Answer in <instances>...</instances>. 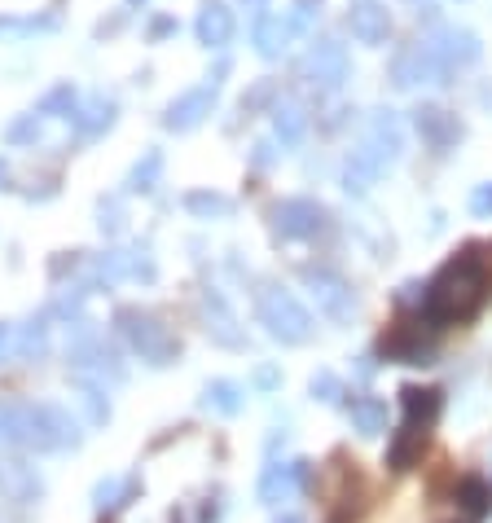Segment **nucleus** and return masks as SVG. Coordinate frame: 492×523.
Here are the masks:
<instances>
[{"instance_id": "obj_43", "label": "nucleus", "mask_w": 492, "mask_h": 523, "mask_svg": "<svg viewBox=\"0 0 492 523\" xmlns=\"http://www.w3.org/2000/svg\"><path fill=\"white\" fill-rule=\"evenodd\" d=\"M176 31V18H154L150 22V40H163V36H172Z\"/></svg>"}, {"instance_id": "obj_36", "label": "nucleus", "mask_w": 492, "mask_h": 523, "mask_svg": "<svg viewBox=\"0 0 492 523\" xmlns=\"http://www.w3.org/2000/svg\"><path fill=\"white\" fill-rule=\"evenodd\" d=\"M53 18H0V31H14V36H27V31H49Z\"/></svg>"}, {"instance_id": "obj_49", "label": "nucleus", "mask_w": 492, "mask_h": 523, "mask_svg": "<svg viewBox=\"0 0 492 523\" xmlns=\"http://www.w3.org/2000/svg\"><path fill=\"white\" fill-rule=\"evenodd\" d=\"M132 5H137V0H132Z\"/></svg>"}, {"instance_id": "obj_19", "label": "nucleus", "mask_w": 492, "mask_h": 523, "mask_svg": "<svg viewBox=\"0 0 492 523\" xmlns=\"http://www.w3.org/2000/svg\"><path fill=\"white\" fill-rule=\"evenodd\" d=\"M198 40L207 44V49H225V44L233 40V9L225 5V0H203V9H198V22H194Z\"/></svg>"}, {"instance_id": "obj_29", "label": "nucleus", "mask_w": 492, "mask_h": 523, "mask_svg": "<svg viewBox=\"0 0 492 523\" xmlns=\"http://www.w3.org/2000/svg\"><path fill=\"white\" fill-rule=\"evenodd\" d=\"M203 405H207V409H216V414H225V418H233V414L242 409V387H238V383H229V378H216V383H207Z\"/></svg>"}, {"instance_id": "obj_9", "label": "nucleus", "mask_w": 492, "mask_h": 523, "mask_svg": "<svg viewBox=\"0 0 492 523\" xmlns=\"http://www.w3.org/2000/svg\"><path fill=\"white\" fill-rule=\"evenodd\" d=\"M391 84H396L400 93L422 88V84H444V71H440V62H435L427 40H413L405 49L391 53Z\"/></svg>"}, {"instance_id": "obj_10", "label": "nucleus", "mask_w": 492, "mask_h": 523, "mask_svg": "<svg viewBox=\"0 0 492 523\" xmlns=\"http://www.w3.org/2000/svg\"><path fill=\"white\" fill-rule=\"evenodd\" d=\"M427 44H431L435 62H440V71H444V84H453V75L466 71V66H475L479 53H484L479 36L466 27H440L435 36H427Z\"/></svg>"}, {"instance_id": "obj_13", "label": "nucleus", "mask_w": 492, "mask_h": 523, "mask_svg": "<svg viewBox=\"0 0 492 523\" xmlns=\"http://www.w3.org/2000/svg\"><path fill=\"white\" fill-rule=\"evenodd\" d=\"M365 146L383 159V168H396L405 159V124H400L396 110H374L365 128Z\"/></svg>"}, {"instance_id": "obj_21", "label": "nucleus", "mask_w": 492, "mask_h": 523, "mask_svg": "<svg viewBox=\"0 0 492 523\" xmlns=\"http://www.w3.org/2000/svg\"><path fill=\"white\" fill-rule=\"evenodd\" d=\"M251 40H255V53L273 62V58H282V53L290 49V40H295V31H290L286 14H264V18H255V31H251Z\"/></svg>"}, {"instance_id": "obj_44", "label": "nucleus", "mask_w": 492, "mask_h": 523, "mask_svg": "<svg viewBox=\"0 0 492 523\" xmlns=\"http://www.w3.org/2000/svg\"><path fill=\"white\" fill-rule=\"evenodd\" d=\"M255 383H260V387H273V383H277V370H268V365H264V370L255 374Z\"/></svg>"}, {"instance_id": "obj_37", "label": "nucleus", "mask_w": 492, "mask_h": 523, "mask_svg": "<svg viewBox=\"0 0 492 523\" xmlns=\"http://www.w3.org/2000/svg\"><path fill=\"white\" fill-rule=\"evenodd\" d=\"M18 361V326L14 321H0V365Z\"/></svg>"}, {"instance_id": "obj_15", "label": "nucleus", "mask_w": 492, "mask_h": 523, "mask_svg": "<svg viewBox=\"0 0 492 523\" xmlns=\"http://www.w3.org/2000/svg\"><path fill=\"white\" fill-rule=\"evenodd\" d=\"M413 128H418V137L427 141L435 154H444L453 141H462V124H457V115H449L444 106H418L413 110Z\"/></svg>"}, {"instance_id": "obj_25", "label": "nucleus", "mask_w": 492, "mask_h": 523, "mask_svg": "<svg viewBox=\"0 0 492 523\" xmlns=\"http://www.w3.org/2000/svg\"><path fill=\"white\" fill-rule=\"evenodd\" d=\"M308 132V110L299 102H277L273 106V137L282 141V146H299Z\"/></svg>"}, {"instance_id": "obj_30", "label": "nucleus", "mask_w": 492, "mask_h": 523, "mask_svg": "<svg viewBox=\"0 0 492 523\" xmlns=\"http://www.w3.org/2000/svg\"><path fill=\"white\" fill-rule=\"evenodd\" d=\"M185 207L194 211V216H203V220H225L229 211H233V198L225 194H216V189H194V194H185Z\"/></svg>"}, {"instance_id": "obj_31", "label": "nucleus", "mask_w": 492, "mask_h": 523, "mask_svg": "<svg viewBox=\"0 0 492 523\" xmlns=\"http://www.w3.org/2000/svg\"><path fill=\"white\" fill-rule=\"evenodd\" d=\"M159 172H163V154H159V150H145L141 163H137V168H132V176H128V185H132V189H154V185H159Z\"/></svg>"}, {"instance_id": "obj_22", "label": "nucleus", "mask_w": 492, "mask_h": 523, "mask_svg": "<svg viewBox=\"0 0 492 523\" xmlns=\"http://www.w3.org/2000/svg\"><path fill=\"white\" fill-rule=\"evenodd\" d=\"M400 405H405V422L431 431L444 409V396L435 392V387H400Z\"/></svg>"}, {"instance_id": "obj_11", "label": "nucleus", "mask_w": 492, "mask_h": 523, "mask_svg": "<svg viewBox=\"0 0 492 523\" xmlns=\"http://www.w3.org/2000/svg\"><path fill=\"white\" fill-rule=\"evenodd\" d=\"M326 229V207L317 198H282L273 207V233L286 242H304V238H317Z\"/></svg>"}, {"instance_id": "obj_27", "label": "nucleus", "mask_w": 492, "mask_h": 523, "mask_svg": "<svg viewBox=\"0 0 492 523\" xmlns=\"http://www.w3.org/2000/svg\"><path fill=\"white\" fill-rule=\"evenodd\" d=\"M49 352V317H31L27 326H18V361H44Z\"/></svg>"}, {"instance_id": "obj_20", "label": "nucleus", "mask_w": 492, "mask_h": 523, "mask_svg": "<svg viewBox=\"0 0 492 523\" xmlns=\"http://www.w3.org/2000/svg\"><path fill=\"white\" fill-rule=\"evenodd\" d=\"M383 352H387V361H400V365H431V343L422 339L418 326L391 330L383 339Z\"/></svg>"}, {"instance_id": "obj_18", "label": "nucleus", "mask_w": 492, "mask_h": 523, "mask_svg": "<svg viewBox=\"0 0 492 523\" xmlns=\"http://www.w3.org/2000/svg\"><path fill=\"white\" fill-rule=\"evenodd\" d=\"M348 31L356 36V44L378 49V44H387V36H391V14L378 5V0H361V5H352V14H348Z\"/></svg>"}, {"instance_id": "obj_48", "label": "nucleus", "mask_w": 492, "mask_h": 523, "mask_svg": "<svg viewBox=\"0 0 492 523\" xmlns=\"http://www.w3.org/2000/svg\"><path fill=\"white\" fill-rule=\"evenodd\" d=\"M277 523H299V519H295V515H286V519H277Z\"/></svg>"}, {"instance_id": "obj_47", "label": "nucleus", "mask_w": 492, "mask_h": 523, "mask_svg": "<svg viewBox=\"0 0 492 523\" xmlns=\"http://www.w3.org/2000/svg\"><path fill=\"white\" fill-rule=\"evenodd\" d=\"M330 523H348V515H334V519H330Z\"/></svg>"}, {"instance_id": "obj_16", "label": "nucleus", "mask_w": 492, "mask_h": 523, "mask_svg": "<svg viewBox=\"0 0 492 523\" xmlns=\"http://www.w3.org/2000/svg\"><path fill=\"white\" fill-rule=\"evenodd\" d=\"M453 506H457V523H484L492 515V484L484 475H462L453 488Z\"/></svg>"}, {"instance_id": "obj_4", "label": "nucleus", "mask_w": 492, "mask_h": 523, "mask_svg": "<svg viewBox=\"0 0 492 523\" xmlns=\"http://www.w3.org/2000/svg\"><path fill=\"white\" fill-rule=\"evenodd\" d=\"M115 326H119L123 343H128L145 365H172L176 356H181V339H176L154 313H141V308H119Z\"/></svg>"}, {"instance_id": "obj_41", "label": "nucleus", "mask_w": 492, "mask_h": 523, "mask_svg": "<svg viewBox=\"0 0 492 523\" xmlns=\"http://www.w3.org/2000/svg\"><path fill=\"white\" fill-rule=\"evenodd\" d=\"M405 5H409L418 18H435V14H440V0H405Z\"/></svg>"}, {"instance_id": "obj_24", "label": "nucleus", "mask_w": 492, "mask_h": 523, "mask_svg": "<svg viewBox=\"0 0 492 523\" xmlns=\"http://www.w3.org/2000/svg\"><path fill=\"white\" fill-rule=\"evenodd\" d=\"M71 124H75L80 137H102V132L115 124V97H110V93H93L80 110H75Z\"/></svg>"}, {"instance_id": "obj_2", "label": "nucleus", "mask_w": 492, "mask_h": 523, "mask_svg": "<svg viewBox=\"0 0 492 523\" xmlns=\"http://www.w3.org/2000/svg\"><path fill=\"white\" fill-rule=\"evenodd\" d=\"M0 444L22 453H66L80 449V422L49 400H0Z\"/></svg>"}, {"instance_id": "obj_26", "label": "nucleus", "mask_w": 492, "mask_h": 523, "mask_svg": "<svg viewBox=\"0 0 492 523\" xmlns=\"http://www.w3.org/2000/svg\"><path fill=\"white\" fill-rule=\"evenodd\" d=\"M348 414L361 436H383L387 431V400H378V396H356Z\"/></svg>"}, {"instance_id": "obj_23", "label": "nucleus", "mask_w": 492, "mask_h": 523, "mask_svg": "<svg viewBox=\"0 0 492 523\" xmlns=\"http://www.w3.org/2000/svg\"><path fill=\"white\" fill-rule=\"evenodd\" d=\"M431 431L427 427H413V422H400V431L391 436L387 444V466L391 471H409L413 462H418V453H422V444H427Z\"/></svg>"}, {"instance_id": "obj_7", "label": "nucleus", "mask_w": 492, "mask_h": 523, "mask_svg": "<svg viewBox=\"0 0 492 523\" xmlns=\"http://www.w3.org/2000/svg\"><path fill=\"white\" fill-rule=\"evenodd\" d=\"M225 71H229V62H220L203 84H194L189 93L176 97V102L163 110V128H172V132H189V128L203 124L211 110H216V97H220V80H225Z\"/></svg>"}, {"instance_id": "obj_34", "label": "nucleus", "mask_w": 492, "mask_h": 523, "mask_svg": "<svg viewBox=\"0 0 492 523\" xmlns=\"http://www.w3.org/2000/svg\"><path fill=\"white\" fill-rule=\"evenodd\" d=\"M80 400H84L88 422H93V427H102V422L110 418V405H106V392H102V387H80Z\"/></svg>"}, {"instance_id": "obj_42", "label": "nucleus", "mask_w": 492, "mask_h": 523, "mask_svg": "<svg viewBox=\"0 0 492 523\" xmlns=\"http://www.w3.org/2000/svg\"><path fill=\"white\" fill-rule=\"evenodd\" d=\"M251 159H255V168H268V163H273V159H277V150H273V141H260V146H255V154H251Z\"/></svg>"}, {"instance_id": "obj_46", "label": "nucleus", "mask_w": 492, "mask_h": 523, "mask_svg": "<svg viewBox=\"0 0 492 523\" xmlns=\"http://www.w3.org/2000/svg\"><path fill=\"white\" fill-rule=\"evenodd\" d=\"M5 176H9V168H5V163H0V185H5Z\"/></svg>"}, {"instance_id": "obj_40", "label": "nucleus", "mask_w": 492, "mask_h": 523, "mask_svg": "<svg viewBox=\"0 0 492 523\" xmlns=\"http://www.w3.org/2000/svg\"><path fill=\"white\" fill-rule=\"evenodd\" d=\"M268 97H273V80L255 84V93H251V97H242V110H255V106H264Z\"/></svg>"}, {"instance_id": "obj_45", "label": "nucleus", "mask_w": 492, "mask_h": 523, "mask_svg": "<svg viewBox=\"0 0 492 523\" xmlns=\"http://www.w3.org/2000/svg\"><path fill=\"white\" fill-rule=\"evenodd\" d=\"M242 5H246V9H251V14H255V18H264V5H268V0H242Z\"/></svg>"}, {"instance_id": "obj_1", "label": "nucleus", "mask_w": 492, "mask_h": 523, "mask_svg": "<svg viewBox=\"0 0 492 523\" xmlns=\"http://www.w3.org/2000/svg\"><path fill=\"white\" fill-rule=\"evenodd\" d=\"M488 295H492V264L479 251H466L435 273V282L422 295V321L431 330L462 326V321L484 313Z\"/></svg>"}, {"instance_id": "obj_12", "label": "nucleus", "mask_w": 492, "mask_h": 523, "mask_svg": "<svg viewBox=\"0 0 492 523\" xmlns=\"http://www.w3.org/2000/svg\"><path fill=\"white\" fill-rule=\"evenodd\" d=\"M308 488V462L304 458H290V462H268L260 475V502L264 506H282L295 502L299 493Z\"/></svg>"}, {"instance_id": "obj_5", "label": "nucleus", "mask_w": 492, "mask_h": 523, "mask_svg": "<svg viewBox=\"0 0 492 523\" xmlns=\"http://www.w3.org/2000/svg\"><path fill=\"white\" fill-rule=\"evenodd\" d=\"M299 71H304V80L317 88V93H339V88L348 84V75H352V58H348V49H343V40L317 36L308 44Z\"/></svg>"}, {"instance_id": "obj_32", "label": "nucleus", "mask_w": 492, "mask_h": 523, "mask_svg": "<svg viewBox=\"0 0 492 523\" xmlns=\"http://www.w3.org/2000/svg\"><path fill=\"white\" fill-rule=\"evenodd\" d=\"M321 18V0H295V5L286 9V22L295 36H304V31H312V22Z\"/></svg>"}, {"instance_id": "obj_14", "label": "nucleus", "mask_w": 492, "mask_h": 523, "mask_svg": "<svg viewBox=\"0 0 492 523\" xmlns=\"http://www.w3.org/2000/svg\"><path fill=\"white\" fill-rule=\"evenodd\" d=\"M203 326H207V339L220 343V348H246V335L238 326V317H233V308L225 304V295L216 291V286H207L203 291Z\"/></svg>"}, {"instance_id": "obj_35", "label": "nucleus", "mask_w": 492, "mask_h": 523, "mask_svg": "<svg viewBox=\"0 0 492 523\" xmlns=\"http://www.w3.org/2000/svg\"><path fill=\"white\" fill-rule=\"evenodd\" d=\"M40 128H44V115H36V110H31V115H22L18 124H9V132H5V137L18 146V141H31V137H40Z\"/></svg>"}, {"instance_id": "obj_6", "label": "nucleus", "mask_w": 492, "mask_h": 523, "mask_svg": "<svg viewBox=\"0 0 492 523\" xmlns=\"http://www.w3.org/2000/svg\"><path fill=\"white\" fill-rule=\"evenodd\" d=\"M299 277H304V286H308V295H312V304H317L321 317L339 321V326H348V321L356 317V295H352V286L343 273L326 269V264H304Z\"/></svg>"}, {"instance_id": "obj_38", "label": "nucleus", "mask_w": 492, "mask_h": 523, "mask_svg": "<svg viewBox=\"0 0 492 523\" xmlns=\"http://www.w3.org/2000/svg\"><path fill=\"white\" fill-rule=\"evenodd\" d=\"M471 216H479V220L492 216V181H488V185H475V194H471Z\"/></svg>"}, {"instance_id": "obj_39", "label": "nucleus", "mask_w": 492, "mask_h": 523, "mask_svg": "<svg viewBox=\"0 0 492 523\" xmlns=\"http://www.w3.org/2000/svg\"><path fill=\"white\" fill-rule=\"evenodd\" d=\"M119 225H123L119 203H115V198H106V203H102V229H106V233H119Z\"/></svg>"}, {"instance_id": "obj_33", "label": "nucleus", "mask_w": 492, "mask_h": 523, "mask_svg": "<svg viewBox=\"0 0 492 523\" xmlns=\"http://www.w3.org/2000/svg\"><path fill=\"white\" fill-rule=\"evenodd\" d=\"M308 387H312V396H317L321 405H339V400H343V383H339V378H334L330 370H317Z\"/></svg>"}, {"instance_id": "obj_28", "label": "nucleus", "mask_w": 492, "mask_h": 523, "mask_svg": "<svg viewBox=\"0 0 492 523\" xmlns=\"http://www.w3.org/2000/svg\"><path fill=\"white\" fill-rule=\"evenodd\" d=\"M132 488H137L132 484V475H106V480L93 488V506L102 510V515H115V510L132 497Z\"/></svg>"}, {"instance_id": "obj_8", "label": "nucleus", "mask_w": 492, "mask_h": 523, "mask_svg": "<svg viewBox=\"0 0 492 523\" xmlns=\"http://www.w3.org/2000/svg\"><path fill=\"white\" fill-rule=\"evenodd\" d=\"M154 255L145 247H123V251H106L97 255L93 264L84 269V282L88 286H110V282H154Z\"/></svg>"}, {"instance_id": "obj_3", "label": "nucleus", "mask_w": 492, "mask_h": 523, "mask_svg": "<svg viewBox=\"0 0 492 523\" xmlns=\"http://www.w3.org/2000/svg\"><path fill=\"white\" fill-rule=\"evenodd\" d=\"M255 317H260V326L268 330V339L286 343V348L308 343L312 330H317V321H312L308 308L277 282H264L260 291H255Z\"/></svg>"}, {"instance_id": "obj_17", "label": "nucleus", "mask_w": 492, "mask_h": 523, "mask_svg": "<svg viewBox=\"0 0 492 523\" xmlns=\"http://www.w3.org/2000/svg\"><path fill=\"white\" fill-rule=\"evenodd\" d=\"M383 172H387V168H383V159H378V154H374V150H369L365 141H361V146H356V150L348 154V159H343L339 181H343V189H348L352 198H365Z\"/></svg>"}]
</instances>
